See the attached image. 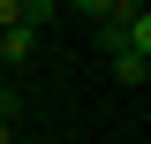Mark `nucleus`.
<instances>
[{
  "instance_id": "4",
  "label": "nucleus",
  "mask_w": 151,
  "mask_h": 144,
  "mask_svg": "<svg viewBox=\"0 0 151 144\" xmlns=\"http://www.w3.org/2000/svg\"><path fill=\"white\" fill-rule=\"evenodd\" d=\"M15 114H23L15 106V84H0V121H15Z\"/></svg>"
},
{
  "instance_id": "5",
  "label": "nucleus",
  "mask_w": 151,
  "mask_h": 144,
  "mask_svg": "<svg viewBox=\"0 0 151 144\" xmlns=\"http://www.w3.org/2000/svg\"><path fill=\"white\" fill-rule=\"evenodd\" d=\"M0 144H15V121H0Z\"/></svg>"
},
{
  "instance_id": "2",
  "label": "nucleus",
  "mask_w": 151,
  "mask_h": 144,
  "mask_svg": "<svg viewBox=\"0 0 151 144\" xmlns=\"http://www.w3.org/2000/svg\"><path fill=\"white\" fill-rule=\"evenodd\" d=\"M76 8H83L91 23H106V15H121V8H144V0H76Z\"/></svg>"
},
{
  "instance_id": "3",
  "label": "nucleus",
  "mask_w": 151,
  "mask_h": 144,
  "mask_svg": "<svg viewBox=\"0 0 151 144\" xmlns=\"http://www.w3.org/2000/svg\"><path fill=\"white\" fill-rule=\"evenodd\" d=\"M23 23V0H0V31H15Z\"/></svg>"
},
{
  "instance_id": "1",
  "label": "nucleus",
  "mask_w": 151,
  "mask_h": 144,
  "mask_svg": "<svg viewBox=\"0 0 151 144\" xmlns=\"http://www.w3.org/2000/svg\"><path fill=\"white\" fill-rule=\"evenodd\" d=\"M30 53H38V31H30V23L0 31V61H30Z\"/></svg>"
}]
</instances>
